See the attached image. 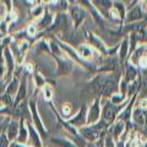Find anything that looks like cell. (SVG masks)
<instances>
[{
    "label": "cell",
    "mask_w": 147,
    "mask_h": 147,
    "mask_svg": "<svg viewBox=\"0 0 147 147\" xmlns=\"http://www.w3.org/2000/svg\"><path fill=\"white\" fill-rule=\"evenodd\" d=\"M121 129H123V123H119L118 125H117V127H115V134H117V135L119 134V132H120Z\"/></svg>",
    "instance_id": "cell-9"
},
{
    "label": "cell",
    "mask_w": 147,
    "mask_h": 147,
    "mask_svg": "<svg viewBox=\"0 0 147 147\" xmlns=\"http://www.w3.org/2000/svg\"><path fill=\"white\" fill-rule=\"evenodd\" d=\"M97 117H98V108H97V105H94V108H92V110H91L90 120L91 121H94L96 119H97Z\"/></svg>",
    "instance_id": "cell-3"
},
{
    "label": "cell",
    "mask_w": 147,
    "mask_h": 147,
    "mask_svg": "<svg viewBox=\"0 0 147 147\" xmlns=\"http://www.w3.org/2000/svg\"><path fill=\"white\" fill-rule=\"evenodd\" d=\"M135 74H136V71L134 70V69H129V71H127V79H129V80L134 79V77H135Z\"/></svg>",
    "instance_id": "cell-8"
},
{
    "label": "cell",
    "mask_w": 147,
    "mask_h": 147,
    "mask_svg": "<svg viewBox=\"0 0 147 147\" xmlns=\"http://www.w3.org/2000/svg\"><path fill=\"white\" fill-rule=\"evenodd\" d=\"M104 117L107 118L108 120H112V119L114 118V109H113V107H108L107 109H105Z\"/></svg>",
    "instance_id": "cell-2"
},
{
    "label": "cell",
    "mask_w": 147,
    "mask_h": 147,
    "mask_svg": "<svg viewBox=\"0 0 147 147\" xmlns=\"http://www.w3.org/2000/svg\"><path fill=\"white\" fill-rule=\"evenodd\" d=\"M125 53H126V44L124 43L123 48H121V57H124V55H125Z\"/></svg>",
    "instance_id": "cell-11"
},
{
    "label": "cell",
    "mask_w": 147,
    "mask_h": 147,
    "mask_svg": "<svg viewBox=\"0 0 147 147\" xmlns=\"http://www.w3.org/2000/svg\"><path fill=\"white\" fill-rule=\"evenodd\" d=\"M82 15H84V13H82V11L80 9H74L72 10V16L76 18V21H80L82 18Z\"/></svg>",
    "instance_id": "cell-5"
},
{
    "label": "cell",
    "mask_w": 147,
    "mask_h": 147,
    "mask_svg": "<svg viewBox=\"0 0 147 147\" xmlns=\"http://www.w3.org/2000/svg\"><path fill=\"white\" fill-rule=\"evenodd\" d=\"M135 120L139 124H144V121H145V118H144V115H142V113L140 112V110H136L135 112Z\"/></svg>",
    "instance_id": "cell-4"
},
{
    "label": "cell",
    "mask_w": 147,
    "mask_h": 147,
    "mask_svg": "<svg viewBox=\"0 0 147 147\" xmlns=\"http://www.w3.org/2000/svg\"><path fill=\"white\" fill-rule=\"evenodd\" d=\"M0 147H6V139L5 137H1V140H0Z\"/></svg>",
    "instance_id": "cell-10"
},
{
    "label": "cell",
    "mask_w": 147,
    "mask_h": 147,
    "mask_svg": "<svg viewBox=\"0 0 147 147\" xmlns=\"http://www.w3.org/2000/svg\"><path fill=\"white\" fill-rule=\"evenodd\" d=\"M112 90H113V85L110 84V82H108L107 85H105V87L103 88V91H102V93L103 94H109L110 92H112Z\"/></svg>",
    "instance_id": "cell-7"
},
{
    "label": "cell",
    "mask_w": 147,
    "mask_h": 147,
    "mask_svg": "<svg viewBox=\"0 0 147 147\" xmlns=\"http://www.w3.org/2000/svg\"><path fill=\"white\" fill-rule=\"evenodd\" d=\"M16 132H17V125H16L15 123H12L11 125H10V129H9V135H10L11 139L16 135Z\"/></svg>",
    "instance_id": "cell-6"
},
{
    "label": "cell",
    "mask_w": 147,
    "mask_h": 147,
    "mask_svg": "<svg viewBox=\"0 0 147 147\" xmlns=\"http://www.w3.org/2000/svg\"><path fill=\"white\" fill-rule=\"evenodd\" d=\"M141 17V12H140V9H135L130 12V16H129V20H136V18H140Z\"/></svg>",
    "instance_id": "cell-1"
}]
</instances>
